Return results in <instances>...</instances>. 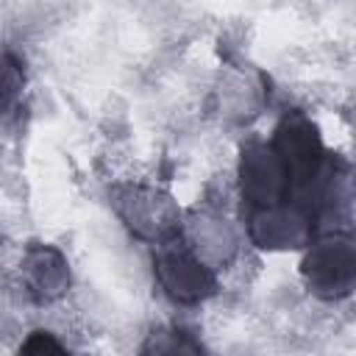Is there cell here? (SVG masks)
Wrapping results in <instances>:
<instances>
[{
	"label": "cell",
	"mask_w": 356,
	"mask_h": 356,
	"mask_svg": "<svg viewBox=\"0 0 356 356\" xmlns=\"http://www.w3.org/2000/svg\"><path fill=\"white\" fill-rule=\"evenodd\" d=\"M153 273L164 295L181 306H197L217 292V270L184 242L181 231L164 242H156Z\"/></svg>",
	"instance_id": "obj_1"
},
{
	"label": "cell",
	"mask_w": 356,
	"mask_h": 356,
	"mask_svg": "<svg viewBox=\"0 0 356 356\" xmlns=\"http://www.w3.org/2000/svg\"><path fill=\"white\" fill-rule=\"evenodd\" d=\"M300 275L312 295L323 300H342L356 284V245L348 231L317 234L306 245Z\"/></svg>",
	"instance_id": "obj_2"
},
{
	"label": "cell",
	"mask_w": 356,
	"mask_h": 356,
	"mask_svg": "<svg viewBox=\"0 0 356 356\" xmlns=\"http://www.w3.org/2000/svg\"><path fill=\"white\" fill-rule=\"evenodd\" d=\"M270 145L289 172V200L300 195L331 159V150H325L320 139V128L300 108H292L278 120Z\"/></svg>",
	"instance_id": "obj_3"
},
{
	"label": "cell",
	"mask_w": 356,
	"mask_h": 356,
	"mask_svg": "<svg viewBox=\"0 0 356 356\" xmlns=\"http://www.w3.org/2000/svg\"><path fill=\"white\" fill-rule=\"evenodd\" d=\"M111 206L125 228L145 242H164L181 231V209L170 192L145 186V184H122L111 192Z\"/></svg>",
	"instance_id": "obj_4"
},
{
	"label": "cell",
	"mask_w": 356,
	"mask_h": 356,
	"mask_svg": "<svg viewBox=\"0 0 356 356\" xmlns=\"http://www.w3.org/2000/svg\"><path fill=\"white\" fill-rule=\"evenodd\" d=\"M239 195L250 206H273L289 200V172L270 142L250 139L239 156Z\"/></svg>",
	"instance_id": "obj_5"
},
{
	"label": "cell",
	"mask_w": 356,
	"mask_h": 356,
	"mask_svg": "<svg viewBox=\"0 0 356 356\" xmlns=\"http://www.w3.org/2000/svg\"><path fill=\"white\" fill-rule=\"evenodd\" d=\"M245 228L261 250H295L314 239V225L300 206L281 200L273 206H250L245 211Z\"/></svg>",
	"instance_id": "obj_6"
},
{
	"label": "cell",
	"mask_w": 356,
	"mask_h": 356,
	"mask_svg": "<svg viewBox=\"0 0 356 356\" xmlns=\"http://www.w3.org/2000/svg\"><path fill=\"white\" fill-rule=\"evenodd\" d=\"M19 278L28 298L39 306L58 300L70 289V264L56 245H31L19 264Z\"/></svg>",
	"instance_id": "obj_7"
},
{
	"label": "cell",
	"mask_w": 356,
	"mask_h": 356,
	"mask_svg": "<svg viewBox=\"0 0 356 356\" xmlns=\"http://www.w3.org/2000/svg\"><path fill=\"white\" fill-rule=\"evenodd\" d=\"M181 236L214 270L222 267L236 250V236H234L228 220H222V217H217L211 211L195 214L192 222L186 225V231H181Z\"/></svg>",
	"instance_id": "obj_8"
},
{
	"label": "cell",
	"mask_w": 356,
	"mask_h": 356,
	"mask_svg": "<svg viewBox=\"0 0 356 356\" xmlns=\"http://www.w3.org/2000/svg\"><path fill=\"white\" fill-rule=\"evenodd\" d=\"M25 89V70L22 61L6 50H0V122L14 114L22 100Z\"/></svg>",
	"instance_id": "obj_9"
},
{
	"label": "cell",
	"mask_w": 356,
	"mask_h": 356,
	"mask_svg": "<svg viewBox=\"0 0 356 356\" xmlns=\"http://www.w3.org/2000/svg\"><path fill=\"white\" fill-rule=\"evenodd\" d=\"M139 353H203V345L184 328H159L145 339Z\"/></svg>",
	"instance_id": "obj_10"
},
{
	"label": "cell",
	"mask_w": 356,
	"mask_h": 356,
	"mask_svg": "<svg viewBox=\"0 0 356 356\" xmlns=\"http://www.w3.org/2000/svg\"><path fill=\"white\" fill-rule=\"evenodd\" d=\"M42 350L64 353V345H61L50 331H33V334L19 345V353H42Z\"/></svg>",
	"instance_id": "obj_11"
}]
</instances>
